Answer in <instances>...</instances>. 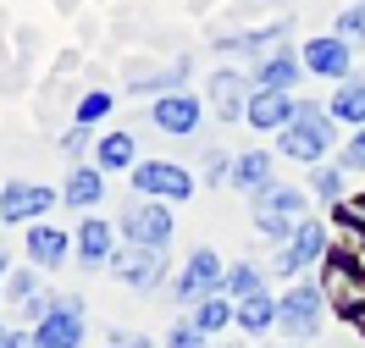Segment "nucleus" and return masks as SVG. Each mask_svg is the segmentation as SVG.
<instances>
[{"label": "nucleus", "instance_id": "nucleus-21", "mask_svg": "<svg viewBox=\"0 0 365 348\" xmlns=\"http://www.w3.org/2000/svg\"><path fill=\"white\" fill-rule=\"evenodd\" d=\"M61 199L78 210H94L100 199H106V177H100V166H78L67 177V188H61Z\"/></svg>", "mask_w": 365, "mask_h": 348}, {"label": "nucleus", "instance_id": "nucleus-10", "mask_svg": "<svg viewBox=\"0 0 365 348\" xmlns=\"http://www.w3.org/2000/svg\"><path fill=\"white\" fill-rule=\"evenodd\" d=\"M200 100L194 94H160L155 105H150V122H155L160 133H172V139H188L194 127H200Z\"/></svg>", "mask_w": 365, "mask_h": 348}, {"label": "nucleus", "instance_id": "nucleus-3", "mask_svg": "<svg viewBox=\"0 0 365 348\" xmlns=\"http://www.w3.org/2000/svg\"><path fill=\"white\" fill-rule=\"evenodd\" d=\"M321 304H327V293L310 288V282H299L288 299H277V326L294 343H304V337H316V326H321Z\"/></svg>", "mask_w": 365, "mask_h": 348}, {"label": "nucleus", "instance_id": "nucleus-17", "mask_svg": "<svg viewBox=\"0 0 365 348\" xmlns=\"http://www.w3.org/2000/svg\"><path fill=\"white\" fill-rule=\"evenodd\" d=\"M78 260H83V265H111V221H100V216H83V221H78Z\"/></svg>", "mask_w": 365, "mask_h": 348}, {"label": "nucleus", "instance_id": "nucleus-5", "mask_svg": "<svg viewBox=\"0 0 365 348\" xmlns=\"http://www.w3.org/2000/svg\"><path fill=\"white\" fill-rule=\"evenodd\" d=\"M78 343H83V299L67 293L56 304V315L34 326V348H78Z\"/></svg>", "mask_w": 365, "mask_h": 348}, {"label": "nucleus", "instance_id": "nucleus-28", "mask_svg": "<svg viewBox=\"0 0 365 348\" xmlns=\"http://www.w3.org/2000/svg\"><path fill=\"white\" fill-rule=\"evenodd\" d=\"M111 111V94H83V100H78V122H83V127H89V122H100V116Z\"/></svg>", "mask_w": 365, "mask_h": 348}, {"label": "nucleus", "instance_id": "nucleus-14", "mask_svg": "<svg viewBox=\"0 0 365 348\" xmlns=\"http://www.w3.org/2000/svg\"><path fill=\"white\" fill-rule=\"evenodd\" d=\"M56 205V194L39 183H6L0 194V221H34V216H45Z\"/></svg>", "mask_w": 365, "mask_h": 348}, {"label": "nucleus", "instance_id": "nucleus-35", "mask_svg": "<svg viewBox=\"0 0 365 348\" xmlns=\"http://www.w3.org/2000/svg\"><path fill=\"white\" fill-rule=\"evenodd\" d=\"M0 277H6V255H0Z\"/></svg>", "mask_w": 365, "mask_h": 348}, {"label": "nucleus", "instance_id": "nucleus-29", "mask_svg": "<svg viewBox=\"0 0 365 348\" xmlns=\"http://www.w3.org/2000/svg\"><path fill=\"white\" fill-rule=\"evenodd\" d=\"M39 293V282H34V271H17V277H6V304H23Z\"/></svg>", "mask_w": 365, "mask_h": 348}, {"label": "nucleus", "instance_id": "nucleus-34", "mask_svg": "<svg viewBox=\"0 0 365 348\" xmlns=\"http://www.w3.org/2000/svg\"><path fill=\"white\" fill-rule=\"evenodd\" d=\"M116 343H122V348H150L144 337H128V332H116Z\"/></svg>", "mask_w": 365, "mask_h": 348}, {"label": "nucleus", "instance_id": "nucleus-22", "mask_svg": "<svg viewBox=\"0 0 365 348\" xmlns=\"http://www.w3.org/2000/svg\"><path fill=\"white\" fill-rule=\"evenodd\" d=\"M94 166H100V172H133V166H138L133 133H106L100 149H94Z\"/></svg>", "mask_w": 365, "mask_h": 348}, {"label": "nucleus", "instance_id": "nucleus-2", "mask_svg": "<svg viewBox=\"0 0 365 348\" xmlns=\"http://www.w3.org/2000/svg\"><path fill=\"white\" fill-rule=\"evenodd\" d=\"M255 199H260V205H255V232H260V238H272V243H288V238L310 221V216H304L310 205H304V194H299V188L272 183L266 194H255Z\"/></svg>", "mask_w": 365, "mask_h": 348}, {"label": "nucleus", "instance_id": "nucleus-9", "mask_svg": "<svg viewBox=\"0 0 365 348\" xmlns=\"http://www.w3.org/2000/svg\"><path fill=\"white\" fill-rule=\"evenodd\" d=\"M321 255H327V227H321V221H304V227L277 249L272 271H277V277H299V271H304V265H316Z\"/></svg>", "mask_w": 365, "mask_h": 348}, {"label": "nucleus", "instance_id": "nucleus-19", "mask_svg": "<svg viewBox=\"0 0 365 348\" xmlns=\"http://www.w3.org/2000/svg\"><path fill=\"white\" fill-rule=\"evenodd\" d=\"M327 111H332V122H343V127H365V78H343Z\"/></svg>", "mask_w": 365, "mask_h": 348}, {"label": "nucleus", "instance_id": "nucleus-7", "mask_svg": "<svg viewBox=\"0 0 365 348\" xmlns=\"http://www.w3.org/2000/svg\"><path fill=\"white\" fill-rule=\"evenodd\" d=\"M122 232H128V243L138 249H166L172 243V210L160 205V199H144L122 216Z\"/></svg>", "mask_w": 365, "mask_h": 348}, {"label": "nucleus", "instance_id": "nucleus-13", "mask_svg": "<svg viewBox=\"0 0 365 348\" xmlns=\"http://www.w3.org/2000/svg\"><path fill=\"white\" fill-rule=\"evenodd\" d=\"M111 271L128 282V288H155V282L166 277V255H160V249H138V243H128V255H116Z\"/></svg>", "mask_w": 365, "mask_h": 348}, {"label": "nucleus", "instance_id": "nucleus-27", "mask_svg": "<svg viewBox=\"0 0 365 348\" xmlns=\"http://www.w3.org/2000/svg\"><path fill=\"white\" fill-rule=\"evenodd\" d=\"M166 348H210V343H205V332H200L194 321H178L172 337H166Z\"/></svg>", "mask_w": 365, "mask_h": 348}, {"label": "nucleus", "instance_id": "nucleus-24", "mask_svg": "<svg viewBox=\"0 0 365 348\" xmlns=\"http://www.w3.org/2000/svg\"><path fill=\"white\" fill-rule=\"evenodd\" d=\"M238 315V304L227 299V293H210V299L194 304V326L205 332V337H216V332H227V321Z\"/></svg>", "mask_w": 365, "mask_h": 348}, {"label": "nucleus", "instance_id": "nucleus-33", "mask_svg": "<svg viewBox=\"0 0 365 348\" xmlns=\"http://www.w3.org/2000/svg\"><path fill=\"white\" fill-rule=\"evenodd\" d=\"M0 348H23V332H11V326H0Z\"/></svg>", "mask_w": 365, "mask_h": 348}, {"label": "nucleus", "instance_id": "nucleus-8", "mask_svg": "<svg viewBox=\"0 0 365 348\" xmlns=\"http://www.w3.org/2000/svg\"><path fill=\"white\" fill-rule=\"evenodd\" d=\"M222 288H227L222 260L210 255V249H194L188 265H182V277H178V304H200V299H210V293H222Z\"/></svg>", "mask_w": 365, "mask_h": 348}, {"label": "nucleus", "instance_id": "nucleus-20", "mask_svg": "<svg viewBox=\"0 0 365 348\" xmlns=\"http://www.w3.org/2000/svg\"><path fill=\"white\" fill-rule=\"evenodd\" d=\"M28 260L56 271V265L67 260V232H61V227H45V221H39V227H28Z\"/></svg>", "mask_w": 365, "mask_h": 348}, {"label": "nucleus", "instance_id": "nucleus-32", "mask_svg": "<svg viewBox=\"0 0 365 348\" xmlns=\"http://www.w3.org/2000/svg\"><path fill=\"white\" fill-rule=\"evenodd\" d=\"M338 216H343V221H354V227L365 232V194H360V199H349V205H343Z\"/></svg>", "mask_w": 365, "mask_h": 348}, {"label": "nucleus", "instance_id": "nucleus-31", "mask_svg": "<svg viewBox=\"0 0 365 348\" xmlns=\"http://www.w3.org/2000/svg\"><path fill=\"white\" fill-rule=\"evenodd\" d=\"M343 172H365V127H354V139L343 144Z\"/></svg>", "mask_w": 365, "mask_h": 348}, {"label": "nucleus", "instance_id": "nucleus-4", "mask_svg": "<svg viewBox=\"0 0 365 348\" xmlns=\"http://www.w3.org/2000/svg\"><path fill=\"white\" fill-rule=\"evenodd\" d=\"M321 293H327V304H338L343 315H365V271H354L343 255L327 260V271H321Z\"/></svg>", "mask_w": 365, "mask_h": 348}, {"label": "nucleus", "instance_id": "nucleus-36", "mask_svg": "<svg viewBox=\"0 0 365 348\" xmlns=\"http://www.w3.org/2000/svg\"><path fill=\"white\" fill-rule=\"evenodd\" d=\"M210 348H232V343H210Z\"/></svg>", "mask_w": 365, "mask_h": 348}, {"label": "nucleus", "instance_id": "nucleus-6", "mask_svg": "<svg viewBox=\"0 0 365 348\" xmlns=\"http://www.w3.org/2000/svg\"><path fill=\"white\" fill-rule=\"evenodd\" d=\"M133 194H150V199H188V194H194V177H188L178 161H138L133 166Z\"/></svg>", "mask_w": 365, "mask_h": 348}, {"label": "nucleus", "instance_id": "nucleus-25", "mask_svg": "<svg viewBox=\"0 0 365 348\" xmlns=\"http://www.w3.org/2000/svg\"><path fill=\"white\" fill-rule=\"evenodd\" d=\"M250 293H260V271H255V265H232L227 271V299H250Z\"/></svg>", "mask_w": 365, "mask_h": 348}, {"label": "nucleus", "instance_id": "nucleus-12", "mask_svg": "<svg viewBox=\"0 0 365 348\" xmlns=\"http://www.w3.org/2000/svg\"><path fill=\"white\" fill-rule=\"evenodd\" d=\"M294 111H299L294 94L255 89V94H250V111H244V122H250V127H260V133H282V127L294 122Z\"/></svg>", "mask_w": 365, "mask_h": 348}, {"label": "nucleus", "instance_id": "nucleus-15", "mask_svg": "<svg viewBox=\"0 0 365 348\" xmlns=\"http://www.w3.org/2000/svg\"><path fill=\"white\" fill-rule=\"evenodd\" d=\"M205 94H210V111L222 116V122H238V116L250 111V83L238 72H216Z\"/></svg>", "mask_w": 365, "mask_h": 348}, {"label": "nucleus", "instance_id": "nucleus-1", "mask_svg": "<svg viewBox=\"0 0 365 348\" xmlns=\"http://www.w3.org/2000/svg\"><path fill=\"white\" fill-rule=\"evenodd\" d=\"M332 139H338L332 111H327V105H316V100H299L294 122L277 133V144H282V155H288V161H321V155L332 149Z\"/></svg>", "mask_w": 365, "mask_h": 348}, {"label": "nucleus", "instance_id": "nucleus-16", "mask_svg": "<svg viewBox=\"0 0 365 348\" xmlns=\"http://www.w3.org/2000/svg\"><path fill=\"white\" fill-rule=\"evenodd\" d=\"M299 67H304V61H299L294 50H272V56H266V61L255 67V89L288 94V89H294V83H299Z\"/></svg>", "mask_w": 365, "mask_h": 348}, {"label": "nucleus", "instance_id": "nucleus-11", "mask_svg": "<svg viewBox=\"0 0 365 348\" xmlns=\"http://www.w3.org/2000/svg\"><path fill=\"white\" fill-rule=\"evenodd\" d=\"M349 39H338V33H327V39H304V50H299V61L316 72V78H332V83H343L349 78Z\"/></svg>", "mask_w": 365, "mask_h": 348}, {"label": "nucleus", "instance_id": "nucleus-23", "mask_svg": "<svg viewBox=\"0 0 365 348\" xmlns=\"http://www.w3.org/2000/svg\"><path fill=\"white\" fill-rule=\"evenodd\" d=\"M232 304H238V315H232V321L244 326V332H272V326H277V299L266 293V288L250 293V299H232Z\"/></svg>", "mask_w": 365, "mask_h": 348}, {"label": "nucleus", "instance_id": "nucleus-18", "mask_svg": "<svg viewBox=\"0 0 365 348\" xmlns=\"http://www.w3.org/2000/svg\"><path fill=\"white\" fill-rule=\"evenodd\" d=\"M238 194H266L272 188V155L266 149H244L238 161H232V177H227Z\"/></svg>", "mask_w": 365, "mask_h": 348}, {"label": "nucleus", "instance_id": "nucleus-30", "mask_svg": "<svg viewBox=\"0 0 365 348\" xmlns=\"http://www.w3.org/2000/svg\"><path fill=\"white\" fill-rule=\"evenodd\" d=\"M56 304H61V299H50V293H34V299H23L17 310H23V321H34V326H39L45 315H56Z\"/></svg>", "mask_w": 365, "mask_h": 348}, {"label": "nucleus", "instance_id": "nucleus-26", "mask_svg": "<svg viewBox=\"0 0 365 348\" xmlns=\"http://www.w3.org/2000/svg\"><path fill=\"white\" fill-rule=\"evenodd\" d=\"M316 194L327 199V205H338V199H343V172H338V166H316Z\"/></svg>", "mask_w": 365, "mask_h": 348}]
</instances>
